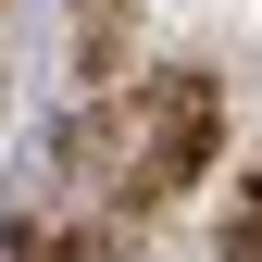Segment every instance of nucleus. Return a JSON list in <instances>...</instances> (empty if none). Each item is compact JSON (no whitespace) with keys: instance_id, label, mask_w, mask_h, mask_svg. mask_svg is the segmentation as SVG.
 Returning <instances> with one entry per match:
<instances>
[{"instance_id":"1","label":"nucleus","mask_w":262,"mask_h":262,"mask_svg":"<svg viewBox=\"0 0 262 262\" xmlns=\"http://www.w3.org/2000/svg\"><path fill=\"white\" fill-rule=\"evenodd\" d=\"M212 138H225L212 75H125V100L75 138V162H88V187H100L113 212H150V200H175L212 162Z\"/></svg>"}]
</instances>
